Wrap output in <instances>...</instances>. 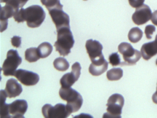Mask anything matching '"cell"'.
Returning a JSON list of instances; mask_svg holds the SVG:
<instances>
[{"label":"cell","mask_w":157,"mask_h":118,"mask_svg":"<svg viewBox=\"0 0 157 118\" xmlns=\"http://www.w3.org/2000/svg\"><path fill=\"white\" fill-rule=\"evenodd\" d=\"M156 30V28L154 26L149 25L146 26L145 29V34L148 39H151V35Z\"/></svg>","instance_id":"cell-26"},{"label":"cell","mask_w":157,"mask_h":118,"mask_svg":"<svg viewBox=\"0 0 157 118\" xmlns=\"http://www.w3.org/2000/svg\"><path fill=\"white\" fill-rule=\"evenodd\" d=\"M42 113L46 118H66L71 114L67 105L62 103L57 104L54 107L45 104L42 108Z\"/></svg>","instance_id":"cell-7"},{"label":"cell","mask_w":157,"mask_h":118,"mask_svg":"<svg viewBox=\"0 0 157 118\" xmlns=\"http://www.w3.org/2000/svg\"><path fill=\"white\" fill-rule=\"evenodd\" d=\"M48 11L57 30L64 27L70 28L69 16L63 11V8H55Z\"/></svg>","instance_id":"cell-8"},{"label":"cell","mask_w":157,"mask_h":118,"mask_svg":"<svg viewBox=\"0 0 157 118\" xmlns=\"http://www.w3.org/2000/svg\"><path fill=\"white\" fill-rule=\"evenodd\" d=\"M123 76V71L120 68H113L107 71L106 77L110 81H117Z\"/></svg>","instance_id":"cell-22"},{"label":"cell","mask_w":157,"mask_h":118,"mask_svg":"<svg viewBox=\"0 0 157 118\" xmlns=\"http://www.w3.org/2000/svg\"><path fill=\"white\" fill-rule=\"evenodd\" d=\"M40 1L48 11L54 8H63V7L59 0H40Z\"/></svg>","instance_id":"cell-23"},{"label":"cell","mask_w":157,"mask_h":118,"mask_svg":"<svg viewBox=\"0 0 157 118\" xmlns=\"http://www.w3.org/2000/svg\"><path fill=\"white\" fill-rule=\"evenodd\" d=\"M145 0H128L129 5L133 8H138L143 5Z\"/></svg>","instance_id":"cell-28"},{"label":"cell","mask_w":157,"mask_h":118,"mask_svg":"<svg viewBox=\"0 0 157 118\" xmlns=\"http://www.w3.org/2000/svg\"><path fill=\"white\" fill-rule=\"evenodd\" d=\"M22 61V58L19 56L17 50H10L2 68L3 75L5 76H14L16 69L21 64Z\"/></svg>","instance_id":"cell-6"},{"label":"cell","mask_w":157,"mask_h":118,"mask_svg":"<svg viewBox=\"0 0 157 118\" xmlns=\"http://www.w3.org/2000/svg\"><path fill=\"white\" fill-rule=\"evenodd\" d=\"M83 1H87V0H83Z\"/></svg>","instance_id":"cell-34"},{"label":"cell","mask_w":157,"mask_h":118,"mask_svg":"<svg viewBox=\"0 0 157 118\" xmlns=\"http://www.w3.org/2000/svg\"><path fill=\"white\" fill-rule=\"evenodd\" d=\"M156 65H157V60H156Z\"/></svg>","instance_id":"cell-33"},{"label":"cell","mask_w":157,"mask_h":118,"mask_svg":"<svg viewBox=\"0 0 157 118\" xmlns=\"http://www.w3.org/2000/svg\"><path fill=\"white\" fill-rule=\"evenodd\" d=\"M40 58L41 57L37 48H29L25 51V59L29 62H35L38 61Z\"/></svg>","instance_id":"cell-19"},{"label":"cell","mask_w":157,"mask_h":118,"mask_svg":"<svg viewBox=\"0 0 157 118\" xmlns=\"http://www.w3.org/2000/svg\"><path fill=\"white\" fill-rule=\"evenodd\" d=\"M151 16L152 13L149 6L147 5L143 4L136 8L132 15V20L136 25L140 26L144 25L149 21Z\"/></svg>","instance_id":"cell-10"},{"label":"cell","mask_w":157,"mask_h":118,"mask_svg":"<svg viewBox=\"0 0 157 118\" xmlns=\"http://www.w3.org/2000/svg\"><path fill=\"white\" fill-rule=\"evenodd\" d=\"M155 41L157 42V35H156V37H155Z\"/></svg>","instance_id":"cell-32"},{"label":"cell","mask_w":157,"mask_h":118,"mask_svg":"<svg viewBox=\"0 0 157 118\" xmlns=\"http://www.w3.org/2000/svg\"><path fill=\"white\" fill-rule=\"evenodd\" d=\"M118 51L123 54L124 61L121 62V66L136 65L141 58V54L138 50L134 49L130 43L123 42L118 47Z\"/></svg>","instance_id":"cell-4"},{"label":"cell","mask_w":157,"mask_h":118,"mask_svg":"<svg viewBox=\"0 0 157 118\" xmlns=\"http://www.w3.org/2000/svg\"><path fill=\"white\" fill-rule=\"evenodd\" d=\"M4 90L7 96L11 98L20 96L22 92L23 88L21 85L16 79L10 78L7 81Z\"/></svg>","instance_id":"cell-14"},{"label":"cell","mask_w":157,"mask_h":118,"mask_svg":"<svg viewBox=\"0 0 157 118\" xmlns=\"http://www.w3.org/2000/svg\"><path fill=\"white\" fill-rule=\"evenodd\" d=\"M11 43L13 46L17 48H20L21 44V38L19 36H14L11 38Z\"/></svg>","instance_id":"cell-27"},{"label":"cell","mask_w":157,"mask_h":118,"mask_svg":"<svg viewBox=\"0 0 157 118\" xmlns=\"http://www.w3.org/2000/svg\"><path fill=\"white\" fill-rule=\"evenodd\" d=\"M151 20L154 25L157 26V10L154 11V13L152 14Z\"/></svg>","instance_id":"cell-29"},{"label":"cell","mask_w":157,"mask_h":118,"mask_svg":"<svg viewBox=\"0 0 157 118\" xmlns=\"http://www.w3.org/2000/svg\"><path fill=\"white\" fill-rule=\"evenodd\" d=\"M124 103V97L119 94H114L108 99L106 106L107 112L104 113L103 117L121 118L122 108Z\"/></svg>","instance_id":"cell-5"},{"label":"cell","mask_w":157,"mask_h":118,"mask_svg":"<svg viewBox=\"0 0 157 118\" xmlns=\"http://www.w3.org/2000/svg\"><path fill=\"white\" fill-rule=\"evenodd\" d=\"M28 108L27 102L25 100H16L8 104L10 118H24V114Z\"/></svg>","instance_id":"cell-11"},{"label":"cell","mask_w":157,"mask_h":118,"mask_svg":"<svg viewBox=\"0 0 157 118\" xmlns=\"http://www.w3.org/2000/svg\"><path fill=\"white\" fill-rule=\"evenodd\" d=\"M59 95L63 100L67 101V108L71 113L77 112L82 106V96L72 88L61 87L59 89Z\"/></svg>","instance_id":"cell-2"},{"label":"cell","mask_w":157,"mask_h":118,"mask_svg":"<svg viewBox=\"0 0 157 118\" xmlns=\"http://www.w3.org/2000/svg\"><path fill=\"white\" fill-rule=\"evenodd\" d=\"M109 63L113 66H116L121 65V59L118 53H112L109 57Z\"/></svg>","instance_id":"cell-24"},{"label":"cell","mask_w":157,"mask_h":118,"mask_svg":"<svg viewBox=\"0 0 157 118\" xmlns=\"http://www.w3.org/2000/svg\"><path fill=\"white\" fill-rule=\"evenodd\" d=\"M85 47L91 61L98 60L104 56L102 52V45L98 41L88 40L86 41Z\"/></svg>","instance_id":"cell-12"},{"label":"cell","mask_w":157,"mask_h":118,"mask_svg":"<svg viewBox=\"0 0 157 118\" xmlns=\"http://www.w3.org/2000/svg\"><path fill=\"white\" fill-rule=\"evenodd\" d=\"M8 0H1V2H7Z\"/></svg>","instance_id":"cell-31"},{"label":"cell","mask_w":157,"mask_h":118,"mask_svg":"<svg viewBox=\"0 0 157 118\" xmlns=\"http://www.w3.org/2000/svg\"><path fill=\"white\" fill-rule=\"evenodd\" d=\"M57 40L54 46L56 50L62 56H67L71 53V49L73 48L75 43L70 28L64 27L57 30Z\"/></svg>","instance_id":"cell-1"},{"label":"cell","mask_w":157,"mask_h":118,"mask_svg":"<svg viewBox=\"0 0 157 118\" xmlns=\"http://www.w3.org/2000/svg\"><path fill=\"white\" fill-rule=\"evenodd\" d=\"M143 34V32L139 28H133L128 32V40L132 43H136L142 38Z\"/></svg>","instance_id":"cell-20"},{"label":"cell","mask_w":157,"mask_h":118,"mask_svg":"<svg viewBox=\"0 0 157 118\" xmlns=\"http://www.w3.org/2000/svg\"><path fill=\"white\" fill-rule=\"evenodd\" d=\"M24 17L28 26L35 28L40 26L44 21L46 13L40 6L32 5L24 9Z\"/></svg>","instance_id":"cell-3"},{"label":"cell","mask_w":157,"mask_h":118,"mask_svg":"<svg viewBox=\"0 0 157 118\" xmlns=\"http://www.w3.org/2000/svg\"><path fill=\"white\" fill-rule=\"evenodd\" d=\"M152 101H153V102H154V103L157 104V90H156L155 93L152 95Z\"/></svg>","instance_id":"cell-30"},{"label":"cell","mask_w":157,"mask_h":118,"mask_svg":"<svg viewBox=\"0 0 157 118\" xmlns=\"http://www.w3.org/2000/svg\"><path fill=\"white\" fill-rule=\"evenodd\" d=\"M24 8H21L20 10L15 12L13 15V18H14L15 21H17L18 23H23L25 20L24 17Z\"/></svg>","instance_id":"cell-25"},{"label":"cell","mask_w":157,"mask_h":118,"mask_svg":"<svg viewBox=\"0 0 157 118\" xmlns=\"http://www.w3.org/2000/svg\"><path fill=\"white\" fill-rule=\"evenodd\" d=\"M14 76L23 85L25 86H33L39 82L40 77L36 73L27 70L20 69L15 72Z\"/></svg>","instance_id":"cell-9"},{"label":"cell","mask_w":157,"mask_h":118,"mask_svg":"<svg viewBox=\"0 0 157 118\" xmlns=\"http://www.w3.org/2000/svg\"><path fill=\"white\" fill-rule=\"evenodd\" d=\"M37 49L41 58H45L52 53L53 48L49 42H44L39 45Z\"/></svg>","instance_id":"cell-18"},{"label":"cell","mask_w":157,"mask_h":118,"mask_svg":"<svg viewBox=\"0 0 157 118\" xmlns=\"http://www.w3.org/2000/svg\"><path fill=\"white\" fill-rule=\"evenodd\" d=\"M15 12L16 11L13 7L7 4H6L5 6L1 7V22L2 32L7 29L8 25V19L13 16Z\"/></svg>","instance_id":"cell-16"},{"label":"cell","mask_w":157,"mask_h":118,"mask_svg":"<svg viewBox=\"0 0 157 118\" xmlns=\"http://www.w3.org/2000/svg\"><path fill=\"white\" fill-rule=\"evenodd\" d=\"M79 76L71 71V73H67L62 76L60 80L61 87H71L79 78Z\"/></svg>","instance_id":"cell-17"},{"label":"cell","mask_w":157,"mask_h":118,"mask_svg":"<svg viewBox=\"0 0 157 118\" xmlns=\"http://www.w3.org/2000/svg\"><path fill=\"white\" fill-rule=\"evenodd\" d=\"M54 67L56 70L61 72H65L69 68L70 65L68 61L63 57H59L55 59L54 63Z\"/></svg>","instance_id":"cell-21"},{"label":"cell","mask_w":157,"mask_h":118,"mask_svg":"<svg viewBox=\"0 0 157 118\" xmlns=\"http://www.w3.org/2000/svg\"><path fill=\"white\" fill-rule=\"evenodd\" d=\"M108 63L105 59L104 56L92 61L89 71L90 73L94 76H98L104 73L108 68Z\"/></svg>","instance_id":"cell-13"},{"label":"cell","mask_w":157,"mask_h":118,"mask_svg":"<svg viewBox=\"0 0 157 118\" xmlns=\"http://www.w3.org/2000/svg\"><path fill=\"white\" fill-rule=\"evenodd\" d=\"M141 55L146 61L157 54V42L156 41L144 43L140 49Z\"/></svg>","instance_id":"cell-15"}]
</instances>
